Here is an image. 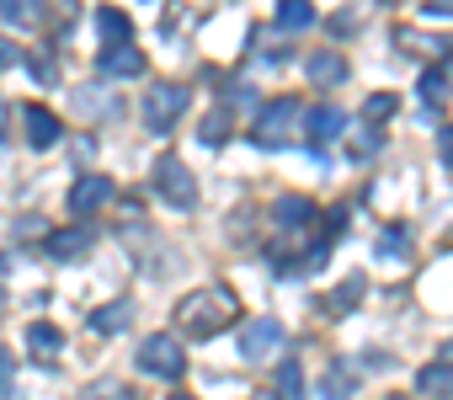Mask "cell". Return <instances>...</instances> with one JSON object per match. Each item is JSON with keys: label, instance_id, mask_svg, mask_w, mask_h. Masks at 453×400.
I'll use <instances>...</instances> for the list:
<instances>
[{"label": "cell", "instance_id": "1", "mask_svg": "<svg viewBox=\"0 0 453 400\" xmlns=\"http://www.w3.org/2000/svg\"><path fill=\"white\" fill-rule=\"evenodd\" d=\"M241 315V304H235V288H224V283H213V288H197V294H187L181 304H176V326L187 331V336H219L224 326H230Z\"/></svg>", "mask_w": 453, "mask_h": 400}, {"label": "cell", "instance_id": "2", "mask_svg": "<svg viewBox=\"0 0 453 400\" xmlns=\"http://www.w3.org/2000/svg\"><path fill=\"white\" fill-rule=\"evenodd\" d=\"M304 123V107L294 102V96H278V102H267L262 112H257V123H251V139L262 144V150H283L288 139H294V128Z\"/></svg>", "mask_w": 453, "mask_h": 400}, {"label": "cell", "instance_id": "3", "mask_svg": "<svg viewBox=\"0 0 453 400\" xmlns=\"http://www.w3.org/2000/svg\"><path fill=\"white\" fill-rule=\"evenodd\" d=\"M150 181H155V192L165 197L171 209H192V204H197V176H192L187 160H176V155H160L155 171H150Z\"/></svg>", "mask_w": 453, "mask_h": 400}, {"label": "cell", "instance_id": "4", "mask_svg": "<svg viewBox=\"0 0 453 400\" xmlns=\"http://www.w3.org/2000/svg\"><path fill=\"white\" fill-rule=\"evenodd\" d=\"M187 102H192L187 86H155V91L144 96V128H150V134H171V128L181 123Z\"/></svg>", "mask_w": 453, "mask_h": 400}, {"label": "cell", "instance_id": "5", "mask_svg": "<svg viewBox=\"0 0 453 400\" xmlns=\"http://www.w3.org/2000/svg\"><path fill=\"white\" fill-rule=\"evenodd\" d=\"M139 368L155 373V379H181V373H187V352L176 347V336H144Z\"/></svg>", "mask_w": 453, "mask_h": 400}, {"label": "cell", "instance_id": "6", "mask_svg": "<svg viewBox=\"0 0 453 400\" xmlns=\"http://www.w3.org/2000/svg\"><path fill=\"white\" fill-rule=\"evenodd\" d=\"M278 347H283V320H273V315H257L241 331V358L246 363H267V358H278Z\"/></svg>", "mask_w": 453, "mask_h": 400}, {"label": "cell", "instance_id": "7", "mask_svg": "<svg viewBox=\"0 0 453 400\" xmlns=\"http://www.w3.org/2000/svg\"><path fill=\"white\" fill-rule=\"evenodd\" d=\"M102 204H112V176H96V171H86V176H75V187H70V214H96Z\"/></svg>", "mask_w": 453, "mask_h": 400}, {"label": "cell", "instance_id": "8", "mask_svg": "<svg viewBox=\"0 0 453 400\" xmlns=\"http://www.w3.org/2000/svg\"><path fill=\"white\" fill-rule=\"evenodd\" d=\"M304 75H310L315 91H336V86L347 81V59H342V49H315V54L304 59Z\"/></svg>", "mask_w": 453, "mask_h": 400}, {"label": "cell", "instance_id": "9", "mask_svg": "<svg viewBox=\"0 0 453 400\" xmlns=\"http://www.w3.org/2000/svg\"><path fill=\"white\" fill-rule=\"evenodd\" d=\"M150 70V59L134 49V43H118V49H102V75H112V81H139Z\"/></svg>", "mask_w": 453, "mask_h": 400}, {"label": "cell", "instance_id": "10", "mask_svg": "<svg viewBox=\"0 0 453 400\" xmlns=\"http://www.w3.org/2000/svg\"><path fill=\"white\" fill-rule=\"evenodd\" d=\"M22 123H27V144H33V150H54V144H59V134H65V123H59L49 107H38V102H33V107H22Z\"/></svg>", "mask_w": 453, "mask_h": 400}, {"label": "cell", "instance_id": "11", "mask_svg": "<svg viewBox=\"0 0 453 400\" xmlns=\"http://www.w3.org/2000/svg\"><path fill=\"white\" fill-rule=\"evenodd\" d=\"M43 251H49L54 262H81V257L91 251V230H86V225H70V230H54V235L43 241Z\"/></svg>", "mask_w": 453, "mask_h": 400}, {"label": "cell", "instance_id": "12", "mask_svg": "<svg viewBox=\"0 0 453 400\" xmlns=\"http://www.w3.org/2000/svg\"><path fill=\"white\" fill-rule=\"evenodd\" d=\"M342 128H347V118H342V107H331V102H320V107H310V112H304V134H310L315 144L342 139Z\"/></svg>", "mask_w": 453, "mask_h": 400}, {"label": "cell", "instance_id": "13", "mask_svg": "<svg viewBox=\"0 0 453 400\" xmlns=\"http://www.w3.org/2000/svg\"><path fill=\"white\" fill-rule=\"evenodd\" d=\"M273 219H278V230H310V219H315V204H310V197H278Z\"/></svg>", "mask_w": 453, "mask_h": 400}, {"label": "cell", "instance_id": "14", "mask_svg": "<svg viewBox=\"0 0 453 400\" xmlns=\"http://www.w3.org/2000/svg\"><path fill=\"white\" fill-rule=\"evenodd\" d=\"M27 347H33V358L54 363V358H59V347H65V331H59V326H49V320H33V326H27Z\"/></svg>", "mask_w": 453, "mask_h": 400}, {"label": "cell", "instance_id": "15", "mask_svg": "<svg viewBox=\"0 0 453 400\" xmlns=\"http://www.w3.org/2000/svg\"><path fill=\"white\" fill-rule=\"evenodd\" d=\"M96 33H102V43H107V49H118V43H128V38H134V22H128L123 12L102 6V12H96Z\"/></svg>", "mask_w": 453, "mask_h": 400}, {"label": "cell", "instance_id": "16", "mask_svg": "<svg viewBox=\"0 0 453 400\" xmlns=\"http://www.w3.org/2000/svg\"><path fill=\"white\" fill-rule=\"evenodd\" d=\"M416 389H421V395H437V400H453V368H448V363H426V368L416 373Z\"/></svg>", "mask_w": 453, "mask_h": 400}, {"label": "cell", "instance_id": "17", "mask_svg": "<svg viewBox=\"0 0 453 400\" xmlns=\"http://www.w3.org/2000/svg\"><path fill=\"white\" fill-rule=\"evenodd\" d=\"M0 22H12V27H43V6H38V0H0Z\"/></svg>", "mask_w": 453, "mask_h": 400}, {"label": "cell", "instance_id": "18", "mask_svg": "<svg viewBox=\"0 0 453 400\" xmlns=\"http://www.w3.org/2000/svg\"><path fill=\"white\" fill-rule=\"evenodd\" d=\"M405 251H411V235H405L400 225L379 230V241H373V257H379V262H405Z\"/></svg>", "mask_w": 453, "mask_h": 400}, {"label": "cell", "instance_id": "19", "mask_svg": "<svg viewBox=\"0 0 453 400\" xmlns=\"http://www.w3.org/2000/svg\"><path fill=\"white\" fill-rule=\"evenodd\" d=\"M278 27H283V33L315 27V6H310V0H283V6H278Z\"/></svg>", "mask_w": 453, "mask_h": 400}, {"label": "cell", "instance_id": "20", "mask_svg": "<svg viewBox=\"0 0 453 400\" xmlns=\"http://www.w3.org/2000/svg\"><path fill=\"white\" fill-rule=\"evenodd\" d=\"M123 326H128V304H123V299H112V304H102V310H91V331L118 336Z\"/></svg>", "mask_w": 453, "mask_h": 400}, {"label": "cell", "instance_id": "21", "mask_svg": "<svg viewBox=\"0 0 453 400\" xmlns=\"http://www.w3.org/2000/svg\"><path fill=\"white\" fill-rule=\"evenodd\" d=\"M197 139L213 150V144H224V139H230V107H213L203 123H197Z\"/></svg>", "mask_w": 453, "mask_h": 400}, {"label": "cell", "instance_id": "22", "mask_svg": "<svg viewBox=\"0 0 453 400\" xmlns=\"http://www.w3.org/2000/svg\"><path fill=\"white\" fill-rule=\"evenodd\" d=\"M278 400H304V368L299 363H278Z\"/></svg>", "mask_w": 453, "mask_h": 400}, {"label": "cell", "instance_id": "23", "mask_svg": "<svg viewBox=\"0 0 453 400\" xmlns=\"http://www.w3.org/2000/svg\"><path fill=\"white\" fill-rule=\"evenodd\" d=\"M363 288H368L363 278H347L336 294H326V310H331V315H347V310H352V299H363Z\"/></svg>", "mask_w": 453, "mask_h": 400}, {"label": "cell", "instance_id": "24", "mask_svg": "<svg viewBox=\"0 0 453 400\" xmlns=\"http://www.w3.org/2000/svg\"><path fill=\"white\" fill-rule=\"evenodd\" d=\"M352 389H357V384H352L347 368H331V373L320 379V395H326V400H352Z\"/></svg>", "mask_w": 453, "mask_h": 400}, {"label": "cell", "instance_id": "25", "mask_svg": "<svg viewBox=\"0 0 453 400\" xmlns=\"http://www.w3.org/2000/svg\"><path fill=\"white\" fill-rule=\"evenodd\" d=\"M395 107H400V102H395L389 91H379V96L363 102V118H368V123H384V118H395Z\"/></svg>", "mask_w": 453, "mask_h": 400}, {"label": "cell", "instance_id": "26", "mask_svg": "<svg viewBox=\"0 0 453 400\" xmlns=\"http://www.w3.org/2000/svg\"><path fill=\"white\" fill-rule=\"evenodd\" d=\"M421 96H426V107H437V102L448 96V75H442V70H426V75H421Z\"/></svg>", "mask_w": 453, "mask_h": 400}, {"label": "cell", "instance_id": "27", "mask_svg": "<svg viewBox=\"0 0 453 400\" xmlns=\"http://www.w3.org/2000/svg\"><path fill=\"white\" fill-rule=\"evenodd\" d=\"M12 389H17V358L12 347H0V400H12Z\"/></svg>", "mask_w": 453, "mask_h": 400}, {"label": "cell", "instance_id": "28", "mask_svg": "<svg viewBox=\"0 0 453 400\" xmlns=\"http://www.w3.org/2000/svg\"><path fill=\"white\" fill-rule=\"evenodd\" d=\"M27 70H33V81H43V86H54V59H27Z\"/></svg>", "mask_w": 453, "mask_h": 400}, {"label": "cell", "instance_id": "29", "mask_svg": "<svg viewBox=\"0 0 453 400\" xmlns=\"http://www.w3.org/2000/svg\"><path fill=\"white\" fill-rule=\"evenodd\" d=\"M12 65H22V54H17L12 38H0V70H12Z\"/></svg>", "mask_w": 453, "mask_h": 400}, {"label": "cell", "instance_id": "30", "mask_svg": "<svg viewBox=\"0 0 453 400\" xmlns=\"http://www.w3.org/2000/svg\"><path fill=\"white\" fill-rule=\"evenodd\" d=\"M379 150V134H363V139H352V155H373Z\"/></svg>", "mask_w": 453, "mask_h": 400}, {"label": "cell", "instance_id": "31", "mask_svg": "<svg viewBox=\"0 0 453 400\" xmlns=\"http://www.w3.org/2000/svg\"><path fill=\"white\" fill-rule=\"evenodd\" d=\"M437 150H442V160H448V165H453V123H448V128H442V134H437Z\"/></svg>", "mask_w": 453, "mask_h": 400}, {"label": "cell", "instance_id": "32", "mask_svg": "<svg viewBox=\"0 0 453 400\" xmlns=\"http://www.w3.org/2000/svg\"><path fill=\"white\" fill-rule=\"evenodd\" d=\"M421 17H453V0H432V6H421Z\"/></svg>", "mask_w": 453, "mask_h": 400}, {"label": "cell", "instance_id": "33", "mask_svg": "<svg viewBox=\"0 0 453 400\" xmlns=\"http://www.w3.org/2000/svg\"><path fill=\"white\" fill-rule=\"evenodd\" d=\"M437 363H448V368H453V342H448V347H442V358H437Z\"/></svg>", "mask_w": 453, "mask_h": 400}, {"label": "cell", "instance_id": "34", "mask_svg": "<svg viewBox=\"0 0 453 400\" xmlns=\"http://www.w3.org/2000/svg\"><path fill=\"white\" fill-rule=\"evenodd\" d=\"M257 400H278V395H273V389H262V395H257Z\"/></svg>", "mask_w": 453, "mask_h": 400}, {"label": "cell", "instance_id": "35", "mask_svg": "<svg viewBox=\"0 0 453 400\" xmlns=\"http://www.w3.org/2000/svg\"><path fill=\"white\" fill-rule=\"evenodd\" d=\"M171 400H192V395H171Z\"/></svg>", "mask_w": 453, "mask_h": 400}, {"label": "cell", "instance_id": "36", "mask_svg": "<svg viewBox=\"0 0 453 400\" xmlns=\"http://www.w3.org/2000/svg\"><path fill=\"white\" fill-rule=\"evenodd\" d=\"M395 400H405V395H395Z\"/></svg>", "mask_w": 453, "mask_h": 400}]
</instances>
